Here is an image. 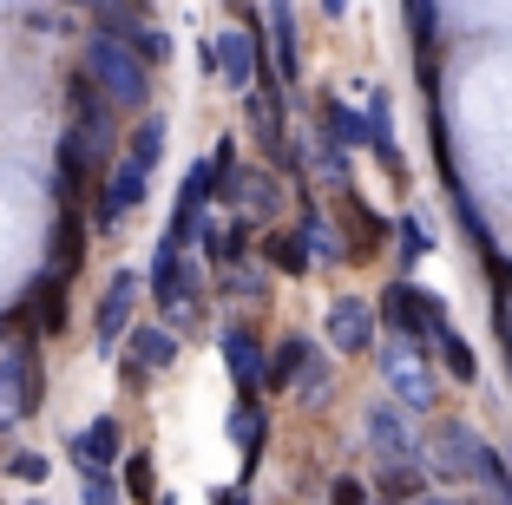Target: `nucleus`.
<instances>
[{
    "mask_svg": "<svg viewBox=\"0 0 512 505\" xmlns=\"http://www.w3.org/2000/svg\"><path fill=\"white\" fill-rule=\"evenodd\" d=\"M86 79L99 86V99H112V105H145V92H151L145 66L132 60V40H106V33L86 46Z\"/></svg>",
    "mask_w": 512,
    "mask_h": 505,
    "instance_id": "1",
    "label": "nucleus"
},
{
    "mask_svg": "<svg viewBox=\"0 0 512 505\" xmlns=\"http://www.w3.org/2000/svg\"><path fill=\"white\" fill-rule=\"evenodd\" d=\"M381 374H388V387L407 407H434V368L421 361V348L407 342V335H394V342L381 348Z\"/></svg>",
    "mask_w": 512,
    "mask_h": 505,
    "instance_id": "2",
    "label": "nucleus"
},
{
    "mask_svg": "<svg viewBox=\"0 0 512 505\" xmlns=\"http://www.w3.org/2000/svg\"><path fill=\"white\" fill-rule=\"evenodd\" d=\"M204 204H211V164H197L191 178H184L178 191V210H171V250H184L191 237H204Z\"/></svg>",
    "mask_w": 512,
    "mask_h": 505,
    "instance_id": "3",
    "label": "nucleus"
},
{
    "mask_svg": "<svg viewBox=\"0 0 512 505\" xmlns=\"http://www.w3.org/2000/svg\"><path fill=\"white\" fill-rule=\"evenodd\" d=\"M204 66H217V73H224L230 86H243V92H250V86H256V40H250L243 27L217 33V40L204 46Z\"/></svg>",
    "mask_w": 512,
    "mask_h": 505,
    "instance_id": "4",
    "label": "nucleus"
},
{
    "mask_svg": "<svg viewBox=\"0 0 512 505\" xmlns=\"http://www.w3.org/2000/svg\"><path fill=\"white\" fill-rule=\"evenodd\" d=\"M7 328H40V335H60V328H66V283H60V276H40Z\"/></svg>",
    "mask_w": 512,
    "mask_h": 505,
    "instance_id": "5",
    "label": "nucleus"
},
{
    "mask_svg": "<svg viewBox=\"0 0 512 505\" xmlns=\"http://www.w3.org/2000/svg\"><path fill=\"white\" fill-rule=\"evenodd\" d=\"M329 342L342 348V355H368V348H375V309L355 302V296L329 302Z\"/></svg>",
    "mask_w": 512,
    "mask_h": 505,
    "instance_id": "6",
    "label": "nucleus"
},
{
    "mask_svg": "<svg viewBox=\"0 0 512 505\" xmlns=\"http://www.w3.org/2000/svg\"><path fill=\"white\" fill-rule=\"evenodd\" d=\"M473 460H480V440H473L460 420H447V427L434 433V473L440 479H473Z\"/></svg>",
    "mask_w": 512,
    "mask_h": 505,
    "instance_id": "7",
    "label": "nucleus"
},
{
    "mask_svg": "<svg viewBox=\"0 0 512 505\" xmlns=\"http://www.w3.org/2000/svg\"><path fill=\"white\" fill-rule=\"evenodd\" d=\"M250 119H256V138H263V151H270L276 164H296V151H289V138H283V99H276L270 86H250Z\"/></svg>",
    "mask_w": 512,
    "mask_h": 505,
    "instance_id": "8",
    "label": "nucleus"
},
{
    "mask_svg": "<svg viewBox=\"0 0 512 505\" xmlns=\"http://www.w3.org/2000/svg\"><path fill=\"white\" fill-rule=\"evenodd\" d=\"M342 223H348L342 256H348V263H368V256L381 250V217H375V210H368L355 191H342Z\"/></svg>",
    "mask_w": 512,
    "mask_h": 505,
    "instance_id": "9",
    "label": "nucleus"
},
{
    "mask_svg": "<svg viewBox=\"0 0 512 505\" xmlns=\"http://www.w3.org/2000/svg\"><path fill=\"white\" fill-rule=\"evenodd\" d=\"M132 302H138V276L132 269H119L106 283V302H99V348H112L125 335V322H132Z\"/></svg>",
    "mask_w": 512,
    "mask_h": 505,
    "instance_id": "10",
    "label": "nucleus"
},
{
    "mask_svg": "<svg viewBox=\"0 0 512 505\" xmlns=\"http://www.w3.org/2000/svg\"><path fill=\"white\" fill-rule=\"evenodd\" d=\"M145 197V178H138L132 164H112V178H106V191H99V210H92V223L106 230V223H119L125 210Z\"/></svg>",
    "mask_w": 512,
    "mask_h": 505,
    "instance_id": "11",
    "label": "nucleus"
},
{
    "mask_svg": "<svg viewBox=\"0 0 512 505\" xmlns=\"http://www.w3.org/2000/svg\"><path fill=\"white\" fill-rule=\"evenodd\" d=\"M79 263H86V223H79V210L66 204L60 223H53V269H46V276H60V283H66Z\"/></svg>",
    "mask_w": 512,
    "mask_h": 505,
    "instance_id": "12",
    "label": "nucleus"
},
{
    "mask_svg": "<svg viewBox=\"0 0 512 505\" xmlns=\"http://www.w3.org/2000/svg\"><path fill=\"white\" fill-rule=\"evenodd\" d=\"M224 361H230V381H237L243 394L263 387V348H256L250 328H230V335H224Z\"/></svg>",
    "mask_w": 512,
    "mask_h": 505,
    "instance_id": "13",
    "label": "nucleus"
},
{
    "mask_svg": "<svg viewBox=\"0 0 512 505\" xmlns=\"http://www.w3.org/2000/svg\"><path fill=\"white\" fill-rule=\"evenodd\" d=\"M73 460H79V473H106V466L119 460V427H112V420L86 427V433L73 440Z\"/></svg>",
    "mask_w": 512,
    "mask_h": 505,
    "instance_id": "14",
    "label": "nucleus"
},
{
    "mask_svg": "<svg viewBox=\"0 0 512 505\" xmlns=\"http://www.w3.org/2000/svg\"><path fill=\"white\" fill-rule=\"evenodd\" d=\"M237 197H243V210H256V217H270V210L283 204V191H276V178H263V171H243V164H237V178H230L224 204H237Z\"/></svg>",
    "mask_w": 512,
    "mask_h": 505,
    "instance_id": "15",
    "label": "nucleus"
},
{
    "mask_svg": "<svg viewBox=\"0 0 512 505\" xmlns=\"http://www.w3.org/2000/svg\"><path fill=\"white\" fill-rule=\"evenodd\" d=\"M256 20L270 27V53L283 66V79H296V20H289V7H263Z\"/></svg>",
    "mask_w": 512,
    "mask_h": 505,
    "instance_id": "16",
    "label": "nucleus"
},
{
    "mask_svg": "<svg viewBox=\"0 0 512 505\" xmlns=\"http://www.w3.org/2000/svg\"><path fill=\"white\" fill-rule=\"evenodd\" d=\"M178 361V342H171L165 328H132V368H171Z\"/></svg>",
    "mask_w": 512,
    "mask_h": 505,
    "instance_id": "17",
    "label": "nucleus"
},
{
    "mask_svg": "<svg viewBox=\"0 0 512 505\" xmlns=\"http://www.w3.org/2000/svg\"><path fill=\"white\" fill-rule=\"evenodd\" d=\"M302 368H309V342H296V335H289V342L270 355V368H263V387H289V381H302Z\"/></svg>",
    "mask_w": 512,
    "mask_h": 505,
    "instance_id": "18",
    "label": "nucleus"
},
{
    "mask_svg": "<svg viewBox=\"0 0 512 505\" xmlns=\"http://www.w3.org/2000/svg\"><path fill=\"white\" fill-rule=\"evenodd\" d=\"M296 243H302L309 263H342V237H329V223H322V217H302Z\"/></svg>",
    "mask_w": 512,
    "mask_h": 505,
    "instance_id": "19",
    "label": "nucleus"
},
{
    "mask_svg": "<svg viewBox=\"0 0 512 505\" xmlns=\"http://www.w3.org/2000/svg\"><path fill=\"white\" fill-rule=\"evenodd\" d=\"M158 158H165V119H145V125H138V138H132V158H125V164H132L138 178H151V164H158Z\"/></svg>",
    "mask_w": 512,
    "mask_h": 505,
    "instance_id": "20",
    "label": "nucleus"
},
{
    "mask_svg": "<svg viewBox=\"0 0 512 505\" xmlns=\"http://www.w3.org/2000/svg\"><path fill=\"white\" fill-rule=\"evenodd\" d=\"M368 433H375V446H381V453H394V460L414 446V440H407V420L394 414V407H375V414H368Z\"/></svg>",
    "mask_w": 512,
    "mask_h": 505,
    "instance_id": "21",
    "label": "nucleus"
},
{
    "mask_svg": "<svg viewBox=\"0 0 512 505\" xmlns=\"http://www.w3.org/2000/svg\"><path fill=\"white\" fill-rule=\"evenodd\" d=\"M230 440L243 446V460H256V453H263V407H256V401H243L237 414H230Z\"/></svg>",
    "mask_w": 512,
    "mask_h": 505,
    "instance_id": "22",
    "label": "nucleus"
},
{
    "mask_svg": "<svg viewBox=\"0 0 512 505\" xmlns=\"http://www.w3.org/2000/svg\"><path fill=\"white\" fill-rule=\"evenodd\" d=\"M362 138H368V125L355 119L342 99H335V105H329V145H335V151H348V145H362Z\"/></svg>",
    "mask_w": 512,
    "mask_h": 505,
    "instance_id": "23",
    "label": "nucleus"
},
{
    "mask_svg": "<svg viewBox=\"0 0 512 505\" xmlns=\"http://www.w3.org/2000/svg\"><path fill=\"white\" fill-rule=\"evenodd\" d=\"M270 269H283V276H302V269H309V256H302L296 230H276V237H270Z\"/></svg>",
    "mask_w": 512,
    "mask_h": 505,
    "instance_id": "24",
    "label": "nucleus"
},
{
    "mask_svg": "<svg viewBox=\"0 0 512 505\" xmlns=\"http://www.w3.org/2000/svg\"><path fill=\"white\" fill-rule=\"evenodd\" d=\"M473 473L486 479V492H493L499 505H512V473L499 466V453H493V446H480V460H473Z\"/></svg>",
    "mask_w": 512,
    "mask_h": 505,
    "instance_id": "25",
    "label": "nucleus"
},
{
    "mask_svg": "<svg viewBox=\"0 0 512 505\" xmlns=\"http://www.w3.org/2000/svg\"><path fill=\"white\" fill-rule=\"evenodd\" d=\"M440 361H447V374H453V381H473V374H480V361H473V348L460 342L453 328L440 335Z\"/></svg>",
    "mask_w": 512,
    "mask_h": 505,
    "instance_id": "26",
    "label": "nucleus"
},
{
    "mask_svg": "<svg viewBox=\"0 0 512 505\" xmlns=\"http://www.w3.org/2000/svg\"><path fill=\"white\" fill-rule=\"evenodd\" d=\"M125 492H132V499H158V473H151V453H132V460H125Z\"/></svg>",
    "mask_w": 512,
    "mask_h": 505,
    "instance_id": "27",
    "label": "nucleus"
},
{
    "mask_svg": "<svg viewBox=\"0 0 512 505\" xmlns=\"http://www.w3.org/2000/svg\"><path fill=\"white\" fill-rule=\"evenodd\" d=\"M132 60H138V66H151V60L165 66V60H171V40H165V33H138V46H132Z\"/></svg>",
    "mask_w": 512,
    "mask_h": 505,
    "instance_id": "28",
    "label": "nucleus"
},
{
    "mask_svg": "<svg viewBox=\"0 0 512 505\" xmlns=\"http://www.w3.org/2000/svg\"><path fill=\"white\" fill-rule=\"evenodd\" d=\"M427 256V230L414 217H401V263H421Z\"/></svg>",
    "mask_w": 512,
    "mask_h": 505,
    "instance_id": "29",
    "label": "nucleus"
},
{
    "mask_svg": "<svg viewBox=\"0 0 512 505\" xmlns=\"http://www.w3.org/2000/svg\"><path fill=\"white\" fill-rule=\"evenodd\" d=\"M7 473H14V479H27V486H40V479L53 473V466H46L40 453H14V466H7Z\"/></svg>",
    "mask_w": 512,
    "mask_h": 505,
    "instance_id": "30",
    "label": "nucleus"
},
{
    "mask_svg": "<svg viewBox=\"0 0 512 505\" xmlns=\"http://www.w3.org/2000/svg\"><path fill=\"white\" fill-rule=\"evenodd\" d=\"M79 479H86V505H119V492H112L106 473H79Z\"/></svg>",
    "mask_w": 512,
    "mask_h": 505,
    "instance_id": "31",
    "label": "nucleus"
},
{
    "mask_svg": "<svg viewBox=\"0 0 512 505\" xmlns=\"http://www.w3.org/2000/svg\"><path fill=\"white\" fill-rule=\"evenodd\" d=\"M329 499H335V505H362V486H355V479H335Z\"/></svg>",
    "mask_w": 512,
    "mask_h": 505,
    "instance_id": "32",
    "label": "nucleus"
},
{
    "mask_svg": "<svg viewBox=\"0 0 512 505\" xmlns=\"http://www.w3.org/2000/svg\"><path fill=\"white\" fill-rule=\"evenodd\" d=\"M211 505H243V492H217V499Z\"/></svg>",
    "mask_w": 512,
    "mask_h": 505,
    "instance_id": "33",
    "label": "nucleus"
},
{
    "mask_svg": "<svg viewBox=\"0 0 512 505\" xmlns=\"http://www.w3.org/2000/svg\"><path fill=\"white\" fill-rule=\"evenodd\" d=\"M421 505H447V499H421Z\"/></svg>",
    "mask_w": 512,
    "mask_h": 505,
    "instance_id": "34",
    "label": "nucleus"
},
{
    "mask_svg": "<svg viewBox=\"0 0 512 505\" xmlns=\"http://www.w3.org/2000/svg\"><path fill=\"white\" fill-rule=\"evenodd\" d=\"M158 505H171V499H158Z\"/></svg>",
    "mask_w": 512,
    "mask_h": 505,
    "instance_id": "35",
    "label": "nucleus"
},
{
    "mask_svg": "<svg viewBox=\"0 0 512 505\" xmlns=\"http://www.w3.org/2000/svg\"><path fill=\"white\" fill-rule=\"evenodd\" d=\"M506 466H512V460H506Z\"/></svg>",
    "mask_w": 512,
    "mask_h": 505,
    "instance_id": "36",
    "label": "nucleus"
}]
</instances>
